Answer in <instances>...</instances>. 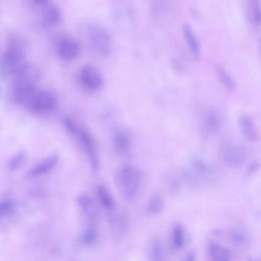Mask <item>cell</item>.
I'll return each instance as SVG.
<instances>
[{
  "label": "cell",
  "mask_w": 261,
  "mask_h": 261,
  "mask_svg": "<svg viewBox=\"0 0 261 261\" xmlns=\"http://www.w3.org/2000/svg\"><path fill=\"white\" fill-rule=\"evenodd\" d=\"M114 179L119 193L125 200H133L139 194L142 175L132 164L125 163L121 165L116 170Z\"/></svg>",
  "instance_id": "6da1fadb"
},
{
  "label": "cell",
  "mask_w": 261,
  "mask_h": 261,
  "mask_svg": "<svg viewBox=\"0 0 261 261\" xmlns=\"http://www.w3.org/2000/svg\"><path fill=\"white\" fill-rule=\"evenodd\" d=\"M26 51L27 43L22 37L17 34L9 36L1 59L2 73L14 75L26 62Z\"/></svg>",
  "instance_id": "7a4b0ae2"
},
{
  "label": "cell",
  "mask_w": 261,
  "mask_h": 261,
  "mask_svg": "<svg viewBox=\"0 0 261 261\" xmlns=\"http://www.w3.org/2000/svg\"><path fill=\"white\" fill-rule=\"evenodd\" d=\"M63 123L67 132L79 140L87 153L92 169L96 171L99 167V160L96 148L90 134L70 117L64 118Z\"/></svg>",
  "instance_id": "3957f363"
},
{
  "label": "cell",
  "mask_w": 261,
  "mask_h": 261,
  "mask_svg": "<svg viewBox=\"0 0 261 261\" xmlns=\"http://www.w3.org/2000/svg\"><path fill=\"white\" fill-rule=\"evenodd\" d=\"M84 33L95 53L104 55L109 52L111 46L110 36L101 25L95 22L88 23L84 28Z\"/></svg>",
  "instance_id": "277c9868"
},
{
  "label": "cell",
  "mask_w": 261,
  "mask_h": 261,
  "mask_svg": "<svg viewBox=\"0 0 261 261\" xmlns=\"http://www.w3.org/2000/svg\"><path fill=\"white\" fill-rule=\"evenodd\" d=\"M210 170L207 164L199 159H194L188 165L183 173L184 178L194 187L203 186L207 181Z\"/></svg>",
  "instance_id": "5b68a950"
},
{
  "label": "cell",
  "mask_w": 261,
  "mask_h": 261,
  "mask_svg": "<svg viewBox=\"0 0 261 261\" xmlns=\"http://www.w3.org/2000/svg\"><path fill=\"white\" fill-rule=\"evenodd\" d=\"M77 205L85 222L83 231H97L98 211L93 200L88 196L82 195L77 199Z\"/></svg>",
  "instance_id": "8992f818"
},
{
  "label": "cell",
  "mask_w": 261,
  "mask_h": 261,
  "mask_svg": "<svg viewBox=\"0 0 261 261\" xmlns=\"http://www.w3.org/2000/svg\"><path fill=\"white\" fill-rule=\"evenodd\" d=\"M57 103L56 95L51 91L37 90L27 108L36 112H48L56 108Z\"/></svg>",
  "instance_id": "52a82bcc"
},
{
  "label": "cell",
  "mask_w": 261,
  "mask_h": 261,
  "mask_svg": "<svg viewBox=\"0 0 261 261\" xmlns=\"http://www.w3.org/2000/svg\"><path fill=\"white\" fill-rule=\"evenodd\" d=\"M79 79L83 87L93 91L99 89L103 81L100 72L91 64H86L82 67L79 72Z\"/></svg>",
  "instance_id": "ba28073f"
},
{
  "label": "cell",
  "mask_w": 261,
  "mask_h": 261,
  "mask_svg": "<svg viewBox=\"0 0 261 261\" xmlns=\"http://www.w3.org/2000/svg\"><path fill=\"white\" fill-rule=\"evenodd\" d=\"M81 46L75 39L70 37L61 38L57 45V53L62 59L71 60L77 57L81 53Z\"/></svg>",
  "instance_id": "9c48e42d"
},
{
  "label": "cell",
  "mask_w": 261,
  "mask_h": 261,
  "mask_svg": "<svg viewBox=\"0 0 261 261\" xmlns=\"http://www.w3.org/2000/svg\"><path fill=\"white\" fill-rule=\"evenodd\" d=\"M13 75V86L36 85L39 77V72L35 65L26 61Z\"/></svg>",
  "instance_id": "30bf717a"
},
{
  "label": "cell",
  "mask_w": 261,
  "mask_h": 261,
  "mask_svg": "<svg viewBox=\"0 0 261 261\" xmlns=\"http://www.w3.org/2000/svg\"><path fill=\"white\" fill-rule=\"evenodd\" d=\"M34 4L41 9L43 21L48 25L58 23L61 18L59 8L51 2L46 0H35Z\"/></svg>",
  "instance_id": "8fae6325"
},
{
  "label": "cell",
  "mask_w": 261,
  "mask_h": 261,
  "mask_svg": "<svg viewBox=\"0 0 261 261\" xmlns=\"http://www.w3.org/2000/svg\"><path fill=\"white\" fill-rule=\"evenodd\" d=\"M208 255L212 261H231V250L225 244L214 239L207 244Z\"/></svg>",
  "instance_id": "7c38bea8"
},
{
  "label": "cell",
  "mask_w": 261,
  "mask_h": 261,
  "mask_svg": "<svg viewBox=\"0 0 261 261\" xmlns=\"http://www.w3.org/2000/svg\"><path fill=\"white\" fill-rule=\"evenodd\" d=\"M132 145V138L129 132L125 129L116 131L113 137V146L116 152L119 154L127 153Z\"/></svg>",
  "instance_id": "4fadbf2b"
},
{
  "label": "cell",
  "mask_w": 261,
  "mask_h": 261,
  "mask_svg": "<svg viewBox=\"0 0 261 261\" xmlns=\"http://www.w3.org/2000/svg\"><path fill=\"white\" fill-rule=\"evenodd\" d=\"M220 127V119L216 112L210 110L203 116L200 123L201 132L208 136L217 132Z\"/></svg>",
  "instance_id": "5bb4252c"
},
{
  "label": "cell",
  "mask_w": 261,
  "mask_h": 261,
  "mask_svg": "<svg viewBox=\"0 0 261 261\" xmlns=\"http://www.w3.org/2000/svg\"><path fill=\"white\" fill-rule=\"evenodd\" d=\"M58 158L55 154L48 156L31 168L26 174L28 178H33L47 173L56 165Z\"/></svg>",
  "instance_id": "9a60e30c"
},
{
  "label": "cell",
  "mask_w": 261,
  "mask_h": 261,
  "mask_svg": "<svg viewBox=\"0 0 261 261\" xmlns=\"http://www.w3.org/2000/svg\"><path fill=\"white\" fill-rule=\"evenodd\" d=\"M223 156L228 164L238 166L244 160L246 152L244 149L240 146H230L225 148Z\"/></svg>",
  "instance_id": "2e32d148"
},
{
  "label": "cell",
  "mask_w": 261,
  "mask_h": 261,
  "mask_svg": "<svg viewBox=\"0 0 261 261\" xmlns=\"http://www.w3.org/2000/svg\"><path fill=\"white\" fill-rule=\"evenodd\" d=\"M165 199L162 193L159 190L154 191L150 195L146 205V212L151 216L160 213L163 210Z\"/></svg>",
  "instance_id": "e0dca14e"
},
{
  "label": "cell",
  "mask_w": 261,
  "mask_h": 261,
  "mask_svg": "<svg viewBox=\"0 0 261 261\" xmlns=\"http://www.w3.org/2000/svg\"><path fill=\"white\" fill-rule=\"evenodd\" d=\"M240 125L244 137L249 141L258 140V134L251 118L247 115H243L240 119Z\"/></svg>",
  "instance_id": "ac0fdd59"
},
{
  "label": "cell",
  "mask_w": 261,
  "mask_h": 261,
  "mask_svg": "<svg viewBox=\"0 0 261 261\" xmlns=\"http://www.w3.org/2000/svg\"><path fill=\"white\" fill-rule=\"evenodd\" d=\"M97 195L100 204L109 214L116 211L113 197L106 186L99 185L97 189Z\"/></svg>",
  "instance_id": "d6986e66"
},
{
  "label": "cell",
  "mask_w": 261,
  "mask_h": 261,
  "mask_svg": "<svg viewBox=\"0 0 261 261\" xmlns=\"http://www.w3.org/2000/svg\"><path fill=\"white\" fill-rule=\"evenodd\" d=\"M171 244L175 250H180L186 242V233L184 226L180 223L175 224L171 230Z\"/></svg>",
  "instance_id": "ffe728a7"
},
{
  "label": "cell",
  "mask_w": 261,
  "mask_h": 261,
  "mask_svg": "<svg viewBox=\"0 0 261 261\" xmlns=\"http://www.w3.org/2000/svg\"><path fill=\"white\" fill-rule=\"evenodd\" d=\"M182 32L191 53L194 57H198L200 54L199 44L191 26L187 23L184 24Z\"/></svg>",
  "instance_id": "44dd1931"
},
{
  "label": "cell",
  "mask_w": 261,
  "mask_h": 261,
  "mask_svg": "<svg viewBox=\"0 0 261 261\" xmlns=\"http://www.w3.org/2000/svg\"><path fill=\"white\" fill-rule=\"evenodd\" d=\"M246 12L251 22L257 25L261 24V4L259 1H248L246 6Z\"/></svg>",
  "instance_id": "7402d4cb"
},
{
  "label": "cell",
  "mask_w": 261,
  "mask_h": 261,
  "mask_svg": "<svg viewBox=\"0 0 261 261\" xmlns=\"http://www.w3.org/2000/svg\"><path fill=\"white\" fill-rule=\"evenodd\" d=\"M149 252L151 261H165L163 245L158 239H155L152 241Z\"/></svg>",
  "instance_id": "603a6c76"
},
{
  "label": "cell",
  "mask_w": 261,
  "mask_h": 261,
  "mask_svg": "<svg viewBox=\"0 0 261 261\" xmlns=\"http://www.w3.org/2000/svg\"><path fill=\"white\" fill-rule=\"evenodd\" d=\"M216 70L218 79L226 88L230 90L236 88L235 81L223 67L217 66Z\"/></svg>",
  "instance_id": "cb8c5ba5"
},
{
  "label": "cell",
  "mask_w": 261,
  "mask_h": 261,
  "mask_svg": "<svg viewBox=\"0 0 261 261\" xmlns=\"http://www.w3.org/2000/svg\"><path fill=\"white\" fill-rule=\"evenodd\" d=\"M165 177V185L167 190L172 194L176 193L179 190L180 183L178 177L173 173H169Z\"/></svg>",
  "instance_id": "d4e9b609"
},
{
  "label": "cell",
  "mask_w": 261,
  "mask_h": 261,
  "mask_svg": "<svg viewBox=\"0 0 261 261\" xmlns=\"http://www.w3.org/2000/svg\"><path fill=\"white\" fill-rule=\"evenodd\" d=\"M25 158V154L23 151L17 153L9 161V168L11 170L17 169L23 164Z\"/></svg>",
  "instance_id": "484cf974"
},
{
  "label": "cell",
  "mask_w": 261,
  "mask_h": 261,
  "mask_svg": "<svg viewBox=\"0 0 261 261\" xmlns=\"http://www.w3.org/2000/svg\"><path fill=\"white\" fill-rule=\"evenodd\" d=\"M14 210L13 203L9 200H5L1 203L0 216L1 218H6L10 216Z\"/></svg>",
  "instance_id": "4316f807"
},
{
  "label": "cell",
  "mask_w": 261,
  "mask_h": 261,
  "mask_svg": "<svg viewBox=\"0 0 261 261\" xmlns=\"http://www.w3.org/2000/svg\"><path fill=\"white\" fill-rule=\"evenodd\" d=\"M183 261H197L196 252L194 250L189 251L185 255Z\"/></svg>",
  "instance_id": "83f0119b"
},
{
  "label": "cell",
  "mask_w": 261,
  "mask_h": 261,
  "mask_svg": "<svg viewBox=\"0 0 261 261\" xmlns=\"http://www.w3.org/2000/svg\"><path fill=\"white\" fill-rule=\"evenodd\" d=\"M248 261H261V256L257 257H250Z\"/></svg>",
  "instance_id": "f1b7e54d"
}]
</instances>
